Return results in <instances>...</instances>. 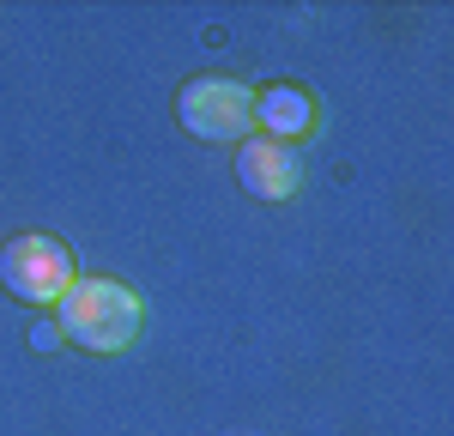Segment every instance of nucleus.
<instances>
[{"instance_id":"20e7f679","label":"nucleus","mask_w":454,"mask_h":436,"mask_svg":"<svg viewBox=\"0 0 454 436\" xmlns=\"http://www.w3.org/2000/svg\"><path fill=\"white\" fill-rule=\"evenodd\" d=\"M237 176L254 200H285V194H297V182H303V164H297V152L279 140H248L243 158H237Z\"/></svg>"},{"instance_id":"423d86ee","label":"nucleus","mask_w":454,"mask_h":436,"mask_svg":"<svg viewBox=\"0 0 454 436\" xmlns=\"http://www.w3.org/2000/svg\"><path fill=\"white\" fill-rule=\"evenodd\" d=\"M31 346H36V352H55V346H61V322H36Z\"/></svg>"},{"instance_id":"39448f33","label":"nucleus","mask_w":454,"mask_h":436,"mask_svg":"<svg viewBox=\"0 0 454 436\" xmlns=\"http://www.w3.org/2000/svg\"><path fill=\"white\" fill-rule=\"evenodd\" d=\"M254 121L267 128V134H309L315 128V104L309 91H297V85H267L261 97H254Z\"/></svg>"},{"instance_id":"f03ea898","label":"nucleus","mask_w":454,"mask_h":436,"mask_svg":"<svg viewBox=\"0 0 454 436\" xmlns=\"http://www.w3.org/2000/svg\"><path fill=\"white\" fill-rule=\"evenodd\" d=\"M0 285L25 303H61L73 291V254L55 237H12L0 249Z\"/></svg>"},{"instance_id":"f257e3e1","label":"nucleus","mask_w":454,"mask_h":436,"mask_svg":"<svg viewBox=\"0 0 454 436\" xmlns=\"http://www.w3.org/2000/svg\"><path fill=\"white\" fill-rule=\"evenodd\" d=\"M61 333L91 352H128L140 333V297L115 279H73V291L61 297Z\"/></svg>"},{"instance_id":"7ed1b4c3","label":"nucleus","mask_w":454,"mask_h":436,"mask_svg":"<svg viewBox=\"0 0 454 436\" xmlns=\"http://www.w3.org/2000/svg\"><path fill=\"white\" fill-rule=\"evenodd\" d=\"M182 128L194 134V140H243L248 128H254V91L237 85V79H194L188 91H182Z\"/></svg>"}]
</instances>
